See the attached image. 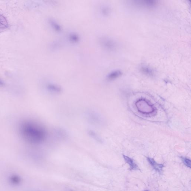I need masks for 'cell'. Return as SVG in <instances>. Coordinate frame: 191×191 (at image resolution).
I'll list each match as a JSON object with an SVG mask.
<instances>
[{
    "label": "cell",
    "instance_id": "5b68a950",
    "mask_svg": "<svg viewBox=\"0 0 191 191\" xmlns=\"http://www.w3.org/2000/svg\"><path fill=\"white\" fill-rule=\"evenodd\" d=\"M46 89L48 92L53 94H60L62 91L61 87L59 85L50 83L47 84Z\"/></svg>",
    "mask_w": 191,
    "mask_h": 191
},
{
    "label": "cell",
    "instance_id": "8fae6325",
    "mask_svg": "<svg viewBox=\"0 0 191 191\" xmlns=\"http://www.w3.org/2000/svg\"><path fill=\"white\" fill-rule=\"evenodd\" d=\"M123 158L127 164H129L131 170H138V167L135 163L134 160L128 157L126 155H123Z\"/></svg>",
    "mask_w": 191,
    "mask_h": 191
},
{
    "label": "cell",
    "instance_id": "ac0fdd59",
    "mask_svg": "<svg viewBox=\"0 0 191 191\" xmlns=\"http://www.w3.org/2000/svg\"><path fill=\"white\" fill-rule=\"evenodd\" d=\"M70 191H71V190H70Z\"/></svg>",
    "mask_w": 191,
    "mask_h": 191
},
{
    "label": "cell",
    "instance_id": "9c48e42d",
    "mask_svg": "<svg viewBox=\"0 0 191 191\" xmlns=\"http://www.w3.org/2000/svg\"><path fill=\"white\" fill-rule=\"evenodd\" d=\"M87 134L90 137L96 142L98 143H103L102 139L100 136L99 135L98 133L95 132V131L92 130H89L87 131Z\"/></svg>",
    "mask_w": 191,
    "mask_h": 191
},
{
    "label": "cell",
    "instance_id": "2e32d148",
    "mask_svg": "<svg viewBox=\"0 0 191 191\" xmlns=\"http://www.w3.org/2000/svg\"><path fill=\"white\" fill-rule=\"evenodd\" d=\"M182 160L183 162L188 167L191 168V161L189 159L186 158H182Z\"/></svg>",
    "mask_w": 191,
    "mask_h": 191
},
{
    "label": "cell",
    "instance_id": "52a82bcc",
    "mask_svg": "<svg viewBox=\"0 0 191 191\" xmlns=\"http://www.w3.org/2000/svg\"><path fill=\"white\" fill-rule=\"evenodd\" d=\"M147 160L149 163L151 164V166L153 167L156 171L159 173H161L162 171L163 168L164 167V165L162 164H160L157 163L153 159L151 158H147Z\"/></svg>",
    "mask_w": 191,
    "mask_h": 191
},
{
    "label": "cell",
    "instance_id": "277c9868",
    "mask_svg": "<svg viewBox=\"0 0 191 191\" xmlns=\"http://www.w3.org/2000/svg\"><path fill=\"white\" fill-rule=\"evenodd\" d=\"M133 2L135 6L144 8H153L157 5L156 1H137Z\"/></svg>",
    "mask_w": 191,
    "mask_h": 191
},
{
    "label": "cell",
    "instance_id": "8992f818",
    "mask_svg": "<svg viewBox=\"0 0 191 191\" xmlns=\"http://www.w3.org/2000/svg\"><path fill=\"white\" fill-rule=\"evenodd\" d=\"M49 23L51 27L53 30L57 32H60L61 31L62 29L61 25L57 21L53 18H50L49 20Z\"/></svg>",
    "mask_w": 191,
    "mask_h": 191
},
{
    "label": "cell",
    "instance_id": "7c38bea8",
    "mask_svg": "<svg viewBox=\"0 0 191 191\" xmlns=\"http://www.w3.org/2000/svg\"><path fill=\"white\" fill-rule=\"evenodd\" d=\"M8 22L5 18L0 14V31L6 30L8 27Z\"/></svg>",
    "mask_w": 191,
    "mask_h": 191
},
{
    "label": "cell",
    "instance_id": "7a4b0ae2",
    "mask_svg": "<svg viewBox=\"0 0 191 191\" xmlns=\"http://www.w3.org/2000/svg\"><path fill=\"white\" fill-rule=\"evenodd\" d=\"M85 117L88 122L95 126L101 127L104 124L103 117L98 112L95 110H88L85 113Z\"/></svg>",
    "mask_w": 191,
    "mask_h": 191
},
{
    "label": "cell",
    "instance_id": "3957f363",
    "mask_svg": "<svg viewBox=\"0 0 191 191\" xmlns=\"http://www.w3.org/2000/svg\"><path fill=\"white\" fill-rule=\"evenodd\" d=\"M99 42L104 49L108 51L115 50L118 46L116 42L109 37H102L99 39Z\"/></svg>",
    "mask_w": 191,
    "mask_h": 191
},
{
    "label": "cell",
    "instance_id": "e0dca14e",
    "mask_svg": "<svg viewBox=\"0 0 191 191\" xmlns=\"http://www.w3.org/2000/svg\"><path fill=\"white\" fill-rule=\"evenodd\" d=\"M3 82H2V81H1V80H0V86H1V85H3Z\"/></svg>",
    "mask_w": 191,
    "mask_h": 191
},
{
    "label": "cell",
    "instance_id": "5bb4252c",
    "mask_svg": "<svg viewBox=\"0 0 191 191\" xmlns=\"http://www.w3.org/2000/svg\"><path fill=\"white\" fill-rule=\"evenodd\" d=\"M55 133L56 135L59 138L64 139L67 137V134L64 130L58 128L55 130Z\"/></svg>",
    "mask_w": 191,
    "mask_h": 191
},
{
    "label": "cell",
    "instance_id": "30bf717a",
    "mask_svg": "<svg viewBox=\"0 0 191 191\" xmlns=\"http://www.w3.org/2000/svg\"><path fill=\"white\" fill-rule=\"evenodd\" d=\"M141 71L143 74L149 76H153L154 74V72L152 68H150L148 66L143 65L141 67Z\"/></svg>",
    "mask_w": 191,
    "mask_h": 191
},
{
    "label": "cell",
    "instance_id": "4fadbf2b",
    "mask_svg": "<svg viewBox=\"0 0 191 191\" xmlns=\"http://www.w3.org/2000/svg\"><path fill=\"white\" fill-rule=\"evenodd\" d=\"M68 38L71 42L74 43L78 42L80 40V37L78 34L74 32L70 33L69 34Z\"/></svg>",
    "mask_w": 191,
    "mask_h": 191
},
{
    "label": "cell",
    "instance_id": "9a60e30c",
    "mask_svg": "<svg viewBox=\"0 0 191 191\" xmlns=\"http://www.w3.org/2000/svg\"><path fill=\"white\" fill-rule=\"evenodd\" d=\"M110 12V8L107 6H103L101 8V13L104 16H108Z\"/></svg>",
    "mask_w": 191,
    "mask_h": 191
},
{
    "label": "cell",
    "instance_id": "ba28073f",
    "mask_svg": "<svg viewBox=\"0 0 191 191\" xmlns=\"http://www.w3.org/2000/svg\"><path fill=\"white\" fill-rule=\"evenodd\" d=\"M122 74V72L120 70H115L111 71L107 76V79L109 81H112L120 77Z\"/></svg>",
    "mask_w": 191,
    "mask_h": 191
},
{
    "label": "cell",
    "instance_id": "6da1fadb",
    "mask_svg": "<svg viewBox=\"0 0 191 191\" xmlns=\"http://www.w3.org/2000/svg\"><path fill=\"white\" fill-rule=\"evenodd\" d=\"M18 130L21 138L31 144H41L48 137L46 128L40 123L31 119L22 121L19 123Z\"/></svg>",
    "mask_w": 191,
    "mask_h": 191
}]
</instances>
